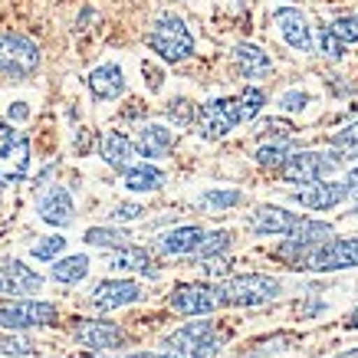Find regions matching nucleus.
<instances>
[{
	"label": "nucleus",
	"instance_id": "nucleus-1",
	"mask_svg": "<svg viewBox=\"0 0 358 358\" xmlns=\"http://www.w3.org/2000/svg\"><path fill=\"white\" fill-rule=\"evenodd\" d=\"M220 345H224V336L217 332V326L207 319H194L164 338L162 352L171 358H214Z\"/></svg>",
	"mask_w": 358,
	"mask_h": 358
},
{
	"label": "nucleus",
	"instance_id": "nucleus-2",
	"mask_svg": "<svg viewBox=\"0 0 358 358\" xmlns=\"http://www.w3.org/2000/svg\"><path fill=\"white\" fill-rule=\"evenodd\" d=\"M214 289H217L220 306H266L273 299H280L282 282L266 276V273H240Z\"/></svg>",
	"mask_w": 358,
	"mask_h": 358
},
{
	"label": "nucleus",
	"instance_id": "nucleus-3",
	"mask_svg": "<svg viewBox=\"0 0 358 358\" xmlns=\"http://www.w3.org/2000/svg\"><path fill=\"white\" fill-rule=\"evenodd\" d=\"M148 46L162 56L164 63H181V59H187V56L194 53V36H191L187 23L178 13H162L152 23Z\"/></svg>",
	"mask_w": 358,
	"mask_h": 358
},
{
	"label": "nucleus",
	"instance_id": "nucleus-4",
	"mask_svg": "<svg viewBox=\"0 0 358 358\" xmlns=\"http://www.w3.org/2000/svg\"><path fill=\"white\" fill-rule=\"evenodd\" d=\"M358 266V237H336L322 240L315 250H309L306 257L293 263V270L306 273H338Z\"/></svg>",
	"mask_w": 358,
	"mask_h": 358
},
{
	"label": "nucleus",
	"instance_id": "nucleus-5",
	"mask_svg": "<svg viewBox=\"0 0 358 358\" xmlns=\"http://www.w3.org/2000/svg\"><path fill=\"white\" fill-rule=\"evenodd\" d=\"M40 46L27 33H0V73L10 79H30L40 69Z\"/></svg>",
	"mask_w": 358,
	"mask_h": 358
},
{
	"label": "nucleus",
	"instance_id": "nucleus-6",
	"mask_svg": "<svg viewBox=\"0 0 358 358\" xmlns=\"http://www.w3.org/2000/svg\"><path fill=\"white\" fill-rule=\"evenodd\" d=\"M30 174V138L0 119V185H17Z\"/></svg>",
	"mask_w": 358,
	"mask_h": 358
},
{
	"label": "nucleus",
	"instance_id": "nucleus-7",
	"mask_svg": "<svg viewBox=\"0 0 358 358\" xmlns=\"http://www.w3.org/2000/svg\"><path fill=\"white\" fill-rule=\"evenodd\" d=\"M338 155L336 152H319V148H303V152H293L286 158V164L280 168V174L293 185H309V181H319V178H329V174L338 168Z\"/></svg>",
	"mask_w": 358,
	"mask_h": 358
},
{
	"label": "nucleus",
	"instance_id": "nucleus-8",
	"mask_svg": "<svg viewBox=\"0 0 358 358\" xmlns=\"http://www.w3.org/2000/svg\"><path fill=\"white\" fill-rule=\"evenodd\" d=\"M194 122H197V131H201L207 141H217V138H224V135H230V131L243 122L240 106H237V96L234 99L224 96V99H210V102H204V106L197 109Z\"/></svg>",
	"mask_w": 358,
	"mask_h": 358
},
{
	"label": "nucleus",
	"instance_id": "nucleus-9",
	"mask_svg": "<svg viewBox=\"0 0 358 358\" xmlns=\"http://www.w3.org/2000/svg\"><path fill=\"white\" fill-rule=\"evenodd\" d=\"M59 313H56L53 303H43V299H13V303L0 306V329H40V326H53Z\"/></svg>",
	"mask_w": 358,
	"mask_h": 358
},
{
	"label": "nucleus",
	"instance_id": "nucleus-10",
	"mask_svg": "<svg viewBox=\"0 0 358 358\" xmlns=\"http://www.w3.org/2000/svg\"><path fill=\"white\" fill-rule=\"evenodd\" d=\"M329 237H332V227H329L326 220L303 217V224H299V227L286 234V240H282V247L276 250V253H280L286 263H296L299 257H306L309 250H315L322 240H329Z\"/></svg>",
	"mask_w": 358,
	"mask_h": 358
},
{
	"label": "nucleus",
	"instance_id": "nucleus-11",
	"mask_svg": "<svg viewBox=\"0 0 358 358\" xmlns=\"http://www.w3.org/2000/svg\"><path fill=\"white\" fill-rule=\"evenodd\" d=\"M171 309L181 315H210L214 309H220L217 289L207 282H185L171 293Z\"/></svg>",
	"mask_w": 358,
	"mask_h": 358
},
{
	"label": "nucleus",
	"instance_id": "nucleus-12",
	"mask_svg": "<svg viewBox=\"0 0 358 358\" xmlns=\"http://www.w3.org/2000/svg\"><path fill=\"white\" fill-rule=\"evenodd\" d=\"M303 224V214H293L286 207H276V204H263L250 214L247 227L260 237H286L289 230H296Z\"/></svg>",
	"mask_w": 358,
	"mask_h": 358
},
{
	"label": "nucleus",
	"instance_id": "nucleus-13",
	"mask_svg": "<svg viewBox=\"0 0 358 358\" xmlns=\"http://www.w3.org/2000/svg\"><path fill=\"white\" fill-rule=\"evenodd\" d=\"M79 345L92 348V352H112V348L125 345V332H122L115 322H106V319H83L73 329Z\"/></svg>",
	"mask_w": 358,
	"mask_h": 358
},
{
	"label": "nucleus",
	"instance_id": "nucleus-14",
	"mask_svg": "<svg viewBox=\"0 0 358 358\" xmlns=\"http://www.w3.org/2000/svg\"><path fill=\"white\" fill-rule=\"evenodd\" d=\"M293 201L303 204L306 210H329L336 207L338 201H345V185L342 181H329V178H319V181H309L299 191H293Z\"/></svg>",
	"mask_w": 358,
	"mask_h": 358
},
{
	"label": "nucleus",
	"instance_id": "nucleus-15",
	"mask_svg": "<svg viewBox=\"0 0 358 358\" xmlns=\"http://www.w3.org/2000/svg\"><path fill=\"white\" fill-rule=\"evenodd\" d=\"M141 286L135 280H102L92 289V306L109 313V309H122V306H131L141 299Z\"/></svg>",
	"mask_w": 358,
	"mask_h": 358
},
{
	"label": "nucleus",
	"instance_id": "nucleus-16",
	"mask_svg": "<svg viewBox=\"0 0 358 358\" xmlns=\"http://www.w3.org/2000/svg\"><path fill=\"white\" fill-rule=\"evenodd\" d=\"M40 286H43V276L20 260H10L0 270V296L27 299L30 293H40Z\"/></svg>",
	"mask_w": 358,
	"mask_h": 358
},
{
	"label": "nucleus",
	"instance_id": "nucleus-17",
	"mask_svg": "<svg viewBox=\"0 0 358 358\" xmlns=\"http://www.w3.org/2000/svg\"><path fill=\"white\" fill-rule=\"evenodd\" d=\"M276 27H280L282 40L293 46V50H299V53H309L315 46L313 30H309V20H306L303 10H296V7H280V10H276Z\"/></svg>",
	"mask_w": 358,
	"mask_h": 358
},
{
	"label": "nucleus",
	"instance_id": "nucleus-18",
	"mask_svg": "<svg viewBox=\"0 0 358 358\" xmlns=\"http://www.w3.org/2000/svg\"><path fill=\"white\" fill-rule=\"evenodd\" d=\"M178 145V135H174L168 125H158V122H148L141 125L138 135H135V152L145 155V158H168Z\"/></svg>",
	"mask_w": 358,
	"mask_h": 358
},
{
	"label": "nucleus",
	"instance_id": "nucleus-19",
	"mask_svg": "<svg viewBox=\"0 0 358 358\" xmlns=\"http://www.w3.org/2000/svg\"><path fill=\"white\" fill-rule=\"evenodd\" d=\"M73 217H76V204L66 187H53L40 197V220H46L50 227H69Z\"/></svg>",
	"mask_w": 358,
	"mask_h": 358
},
{
	"label": "nucleus",
	"instance_id": "nucleus-20",
	"mask_svg": "<svg viewBox=\"0 0 358 358\" xmlns=\"http://www.w3.org/2000/svg\"><path fill=\"white\" fill-rule=\"evenodd\" d=\"M86 86L96 99L109 102V99H119L122 92H125V73H122V66H115V63H102L89 73Z\"/></svg>",
	"mask_w": 358,
	"mask_h": 358
},
{
	"label": "nucleus",
	"instance_id": "nucleus-21",
	"mask_svg": "<svg viewBox=\"0 0 358 358\" xmlns=\"http://www.w3.org/2000/svg\"><path fill=\"white\" fill-rule=\"evenodd\" d=\"M99 155H102V162L115 168V171H129L131 164H135V141L129 135H122V131H106L102 141H99Z\"/></svg>",
	"mask_w": 358,
	"mask_h": 358
},
{
	"label": "nucleus",
	"instance_id": "nucleus-22",
	"mask_svg": "<svg viewBox=\"0 0 358 358\" xmlns=\"http://www.w3.org/2000/svg\"><path fill=\"white\" fill-rule=\"evenodd\" d=\"M204 237V230L187 224V227H174L168 234L158 237V253H168V257H181V253H194L197 243Z\"/></svg>",
	"mask_w": 358,
	"mask_h": 358
},
{
	"label": "nucleus",
	"instance_id": "nucleus-23",
	"mask_svg": "<svg viewBox=\"0 0 358 358\" xmlns=\"http://www.w3.org/2000/svg\"><path fill=\"white\" fill-rule=\"evenodd\" d=\"M234 63H237V69L247 79H260V76H266V73H273V59L253 43L234 46Z\"/></svg>",
	"mask_w": 358,
	"mask_h": 358
},
{
	"label": "nucleus",
	"instance_id": "nucleus-24",
	"mask_svg": "<svg viewBox=\"0 0 358 358\" xmlns=\"http://www.w3.org/2000/svg\"><path fill=\"white\" fill-rule=\"evenodd\" d=\"M125 174V187H129L131 194H148V191H158L164 187V171L162 168H155V164H131Z\"/></svg>",
	"mask_w": 358,
	"mask_h": 358
},
{
	"label": "nucleus",
	"instance_id": "nucleus-25",
	"mask_svg": "<svg viewBox=\"0 0 358 358\" xmlns=\"http://www.w3.org/2000/svg\"><path fill=\"white\" fill-rule=\"evenodd\" d=\"M112 270H135V273H148V276H158V270L152 266V257H148V250L141 247H122L115 250V257H112Z\"/></svg>",
	"mask_w": 358,
	"mask_h": 358
},
{
	"label": "nucleus",
	"instance_id": "nucleus-26",
	"mask_svg": "<svg viewBox=\"0 0 358 358\" xmlns=\"http://www.w3.org/2000/svg\"><path fill=\"white\" fill-rule=\"evenodd\" d=\"M89 273V257L86 253H73V257H63V260H53V280L56 282H83Z\"/></svg>",
	"mask_w": 358,
	"mask_h": 358
},
{
	"label": "nucleus",
	"instance_id": "nucleus-27",
	"mask_svg": "<svg viewBox=\"0 0 358 358\" xmlns=\"http://www.w3.org/2000/svg\"><path fill=\"white\" fill-rule=\"evenodd\" d=\"M329 152H336L338 162L358 158V122H352V125H345V129H338L336 135H329Z\"/></svg>",
	"mask_w": 358,
	"mask_h": 358
},
{
	"label": "nucleus",
	"instance_id": "nucleus-28",
	"mask_svg": "<svg viewBox=\"0 0 358 358\" xmlns=\"http://www.w3.org/2000/svg\"><path fill=\"white\" fill-rule=\"evenodd\" d=\"M289 155H293V141L289 138L273 141V145H260V148H257V164H260V168H276V171H280Z\"/></svg>",
	"mask_w": 358,
	"mask_h": 358
},
{
	"label": "nucleus",
	"instance_id": "nucleus-29",
	"mask_svg": "<svg viewBox=\"0 0 358 358\" xmlns=\"http://www.w3.org/2000/svg\"><path fill=\"white\" fill-rule=\"evenodd\" d=\"M83 240H86L89 247H112V250H122L131 243L129 234H125V230H115V227H89Z\"/></svg>",
	"mask_w": 358,
	"mask_h": 358
},
{
	"label": "nucleus",
	"instance_id": "nucleus-30",
	"mask_svg": "<svg viewBox=\"0 0 358 358\" xmlns=\"http://www.w3.org/2000/svg\"><path fill=\"white\" fill-rule=\"evenodd\" d=\"M240 201H243V194L234 191V187H210V191H204L197 197V204L210 207V210H227V207H237Z\"/></svg>",
	"mask_w": 358,
	"mask_h": 358
},
{
	"label": "nucleus",
	"instance_id": "nucleus-31",
	"mask_svg": "<svg viewBox=\"0 0 358 358\" xmlns=\"http://www.w3.org/2000/svg\"><path fill=\"white\" fill-rule=\"evenodd\" d=\"M227 247H230V234H227V230H210V234L204 230V237H201V243H197L194 257L210 260V257H220Z\"/></svg>",
	"mask_w": 358,
	"mask_h": 358
},
{
	"label": "nucleus",
	"instance_id": "nucleus-32",
	"mask_svg": "<svg viewBox=\"0 0 358 358\" xmlns=\"http://www.w3.org/2000/svg\"><path fill=\"white\" fill-rule=\"evenodd\" d=\"M263 102H266V92H263V89H257V86H247V89H243V92L237 96V106H240V115H243V122L257 119V115H260V109H263Z\"/></svg>",
	"mask_w": 358,
	"mask_h": 358
},
{
	"label": "nucleus",
	"instance_id": "nucleus-33",
	"mask_svg": "<svg viewBox=\"0 0 358 358\" xmlns=\"http://www.w3.org/2000/svg\"><path fill=\"white\" fill-rule=\"evenodd\" d=\"M329 30L336 33L338 43L345 46H355L358 43V17L355 13H348V17H338V20H332V27Z\"/></svg>",
	"mask_w": 358,
	"mask_h": 358
},
{
	"label": "nucleus",
	"instance_id": "nucleus-34",
	"mask_svg": "<svg viewBox=\"0 0 358 358\" xmlns=\"http://www.w3.org/2000/svg\"><path fill=\"white\" fill-rule=\"evenodd\" d=\"M63 250H66V237L53 234V237H43V240H40V243H36L30 253H33V260H56Z\"/></svg>",
	"mask_w": 358,
	"mask_h": 358
},
{
	"label": "nucleus",
	"instance_id": "nucleus-35",
	"mask_svg": "<svg viewBox=\"0 0 358 358\" xmlns=\"http://www.w3.org/2000/svg\"><path fill=\"white\" fill-rule=\"evenodd\" d=\"M168 119L171 122H178V125H191L194 122V115H197V109L187 102V99H174V102H168Z\"/></svg>",
	"mask_w": 358,
	"mask_h": 358
},
{
	"label": "nucleus",
	"instance_id": "nucleus-36",
	"mask_svg": "<svg viewBox=\"0 0 358 358\" xmlns=\"http://www.w3.org/2000/svg\"><path fill=\"white\" fill-rule=\"evenodd\" d=\"M319 50H322V56H326V59H342V56H345V43H338L332 30L319 33Z\"/></svg>",
	"mask_w": 358,
	"mask_h": 358
},
{
	"label": "nucleus",
	"instance_id": "nucleus-37",
	"mask_svg": "<svg viewBox=\"0 0 358 358\" xmlns=\"http://www.w3.org/2000/svg\"><path fill=\"white\" fill-rule=\"evenodd\" d=\"M306 106H309V96H306V92H299V89H293V92H286V96L280 99V109L282 112H303Z\"/></svg>",
	"mask_w": 358,
	"mask_h": 358
},
{
	"label": "nucleus",
	"instance_id": "nucleus-38",
	"mask_svg": "<svg viewBox=\"0 0 358 358\" xmlns=\"http://www.w3.org/2000/svg\"><path fill=\"white\" fill-rule=\"evenodd\" d=\"M342 185H345V201L352 207H358V164L345 174V181H342Z\"/></svg>",
	"mask_w": 358,
	"mask_h": 358
},
{
	"label": "nucleus",
	"instance_id": "nucleus-39",
	"mask_svg": "<svg viewBox=\"0 0 358 358\" xmlns=\"http://www.w3.org/2000/svg\"><path fill=\"white\" fill-rule=\"evenodd\" d=\"M145 214V207L141 204H119L112 210V220H138Z\"/></svg>",
	"mask_w": 358,
	"mask_h": 358
},
{
	"label": "nucleus",
	"instance_id": "nucleus-40",
	"mask_svg": "<svg viewBox=\"0 0 358 358\" xmlns=\"http://www.w3.org/2000/svg\"><path fill=\"white\" fill-rule=\"evenodd\" d=\"M273 131H282V135H289V138H293V125H286V122H276V119L263 122L257 135H260V138H273Z\"/></svg>",
	"mask_w": 358,
	"mask_h": 358
},
{
	"label": "nucleus",
	"instance_id": "nucleus-41",
	"mask_svg": "<svg viewBox=\"0 0 358 358\" xmlns=\"http://www.w3.org/2000/svg\"><path fill=\"white\" fill-rule=\"evenodd\" d=\"M27 115H30V109H27V102H13L10 106V119H27Z\"/></svg>",
	"mask_w": 358,
	"mask_h": 358
},
{
	"label": "nucleus",
	"instance_id": "nucleus-42",
	"mask_svg": "<svg viewBox=\"0 0 358 358\" xmlns=\"http://www.w3.org/2000/svg\"><path fill=\"white\" fill-rule=\"evenodd\" d=\"M125 358H171V355H164V352H135V355H125Z\"/></svg>",
	"mask_w": 358,
	"mask_h": 358
},
{
	"label": "nucleus",
	"instance_id": "nucleus-43",
	"mask_svg": "<svg viewBox=\"0 0 358 358\" xmlns=\"http://www.w3.org/2000/svg\"><path fill=\"white\" fill-rule=\"evenodd\" d=\"M345 326H348V329H358V309H352V313H348Z\"/></svg>",
	"mask_w": 358,
	"mask_h": 358
},
{
	"label": "nucleus",
	"instance_id": "nucleus-44",
	"mask_svg": "<svg viewBox=\"0 0 358 358\" xmlns=\"http://www.w3.org/2000/svg\"><path fill=\"white\" fill-rule=\"evenodd\" d=\"M336 358H358V348H348V352H342V355H336Z\"/></svg>",
	"mask_w": 358,
	"mask_h": 358
}]
</instances>
